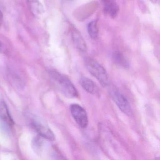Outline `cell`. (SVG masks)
<instances>
[{
    "mask_svg": "<svg viewBox=\"0 0 160 160\" xmlns=\"http://www.w3.org/2000/svg\"><path fill=\"white\" fill-rule=\"evenodd\" d=\"M50 74L58 89L64 96L71 98L78 97V92L69 78L56 71L51 72Z\"/></svg>",
    "mask_w": 160,
    "mask_h": 160,
    "instance_id": "1",
    "label": "cell"
},
{
    "mask_svg": "<svg viewBox=\"0 0 160 160\" xmlns=\"http://www.w3.org/2000/svg\"><path fill=\"white\" fill-rule=\"evenodd\" d=\"M85 66L88 72L98 80L103 87L110 84L107 73L104 67L96 61L91 58H86L84 60Z\"/></svg>",
    "mask_w": 160,
    "mask_h": 160,
    "instance_id": "2",
    "label": "cell"
},
{
    "mask_svg": "<svg viewBox=\"0 0 160 160\" xmlns=\"http://www.w3.org/2000/svg\"><path fill=\"white\" fill-rule=\"evenodd\" d=\"M31 125L33 129L37 132L39 135L50 141H54L55 135L48 124L42 119L38 117L34 118L32 120Z\"/></svg>",
    "mask_w": 160,
    "mask_h": 160,
    "instance_id": "3",
    "label": "cell"
},
{
    "mask_svg": "<svg viewBox=\"0 0 160 160\" xmlns=\"http://www.w3.org/2000/svg\"><path fill=\"white\" fill-rule=\"evenodd\" d=\"M110 93L111 98L122 112L127 116H131L132 115L130 103L124 95L115 88L111 89Z\"/></svg>",
    "mask_w": 160,
    "mask_h": 160,
    "instance_id": "4",
    "label": "cell"
},
{
    "mask_svg": "<svg viewBox=\"0 0 160 160\" xmlns=\"http://www.w3.org/2000/svg\"><path fill=\"white\" fill-rule=\"evenodd\" d=\"M70 110L77 123L81 128L87 127L88 120L86 110L78 104H72L70 106Z\"/></svg>",
    "mask_w": 160,
    "mask_h": 160,
    "instance_id": "5",
    "label": "cell"
},
{
    "mask_svg": "<svg viewBox=\"0 0 160 160\" xmlns=\"http://www.w3.org/2000/svg\"><path fill=\"white\" fill-rule=\"evenodd\" d=\"M72 37L74 44L77 49L81 52H87L88 47L86 42L83 39L80 32L75 28H72Z\"/></svg>",
    "mask_w": 160,
    "mask_h": 160,
    "instance_id": "6",
    "label": "cell"
},
{
    "mask_svg": "<svg viewBox=\"0 0 160 160\" xmlns=\"http://www.w3.org/2000/svg\"><path fill=\"white\" fill-rule=\"evenodd\" d=\"M79 83L84 89L88 93L96 96L100 94V90L98 86L89 78L85 77H81L79 80Z\"/></svg>",
    "mask_w": 160,
    "mask_h": 160,
    "instance_id": "7",
    "label": "cell"
},
{
    "mask_svg": "<svg viewBox=\"0 0 160 160\" xmlns=\"http://www.w3.org/2000/svg\"><path fill=\"white\" fill-rule=\"evenodd\" d=\"M104 5V12L111 18H115L119 12L118 4L113 0H102Z\"/></svg>",
    "mask_w": 160,
    "mask_h": 160,
    "instance_id": "8",
    "label": "cell"
},
{
    "mask_svg": "<svg viewBox=\"0 0 160 160\" xmlns=\"http://www.w3.org/2000/svg\"><path fill=\"white\" fill-rule=\"evenodd\" d=\"M0 118L7 125L12 126L14 124V122L10 115L7 105L1 100H0Z\"/></svg>",
    "mask_w": 160,
    "mask_h": 160,
    "instance_id": "9",
    "label": "cell"
},
{
    "mask_svg": "<svg viewBox=\"0 0 160 160\" xmlns=\"http://www.w3.org/2000/svg\"><path fill=\"white\" fill-rule=\"evenodd\" d=\"M28 3L31 12L34 16L39 17L42 15L44 8L39 0H28Z\"/></svg>",
    "mask_w": 160,
    "mask_h": 160,
    "instance_id": "10",
    "label": "cell"
},
{
    "mask_svg": "<svg viewBox=\"0 0 160 160\" xmlns=\"http://www.w3.org/2000/svg\"><path fill=\"white\" fill-rule=\"evenodd\" d=\"M112 59L115 64L122 68L129 67V62L123 54L120 51H116L112 55Z\"/></svg>",
    "mask_w": 160,
    "mask_h": 160,
    "instance_id": "11",
    "label": "cell"
},
{
    "mask_svg": "<svg viewBox=\"0 0 160 160\" xmlns=\"http://www.w3.org/2000/svg\"><path fill=\"white\" fill-rule=\"evenodd\" d=\"M88 32L92 39H97L99 34L97 22L96 20L90 22L88 27Z\"/></svg>",
    "mask_w": 160,
    "mask_h": 160,
    "instance_id": "12",
    "label": "cell"
},
{
    "mask_svg": "<svg viewBox=\"0 0 160 160\" xmlns=\"http://www.w3.org/2000/svg\"><path fill=\"white\" fill-rule=\"evenodd\" d=\"M2 21V13L1 11H0V27L1 26Z\"/></svg>",
    "mask_w": 160,
    "mask_h": 160,
    "instance_id": "13",
    "label": "cell"
},
{
    "mask_svg": "<svg viewBox=\"0 0 160 160\" xmlns=\"http://www.w3.org/2000/svg\"><path fill=\"white\" fill-rule=\"evenodd\" d=\"M150 1L152 3H155L157 2V0H150Z\"/></svg>",
    "mask_w": 160,
    "mask_h": 160,
    "instance_id": "14",
    "label": "cell"
},
{
    "mask_svg": "<svg viewBox=\"0 0 160 160\" xmlns=\"http://www.w3.org/2000/svg\"><path fill=\"white\" fill-rule=\"evenodd\" d=\"M1 44L0 43V49H1Z\"/></svg>",
    "mask_w": 160,
    "mask_h": 160,
    "instance_id": "15",
    "label": "cell"
}]
</instances>
